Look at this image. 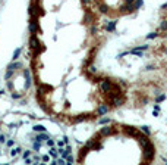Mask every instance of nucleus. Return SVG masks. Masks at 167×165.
I'll return each mask as SVG.
<instances>
[{
  "label": "nucleus",
  "mask_w": 167,
  "mask_h": 165,
  "mask_svg": "<svg viewBox=\"0 0 167 165\" xmlns=\"http://www.w3.org/2000/svg\"><path fill=\"white\" fill-rule=\"evenodd\" d=\"M32 74L37 99L65 124L94 122L129 102V87L95 67L106 43L95 0H32Z\"/></svg>",
  "instance_id": "f257e3e1"
},
{
  "label": "nucleus",
  "mask_w": 167,
  "mask_h": 165,
  "mask_svg": "<svg viewBox=\"0 0 167 165\" xmlns=\"http://www.w3.org/2000/svg\"><path fill=\"white\" fill-rule=\"evenodd\" d=\"M79 164H154L157 146L145 130L111 122L100 127L78 150Z\"/></svg>",
  "instance_id": "f03ea898"
},
{
  "label": "nucleus",
  "mask_w": 167,
  "mask_h": 165,
  "mask_svg": "<svg viewBox=\"0 0 167 165\" xmlns=\"http://www.w3.org/2000/svg\"><path fill=\"white\" fill-rule=\"evenodd\" d=\"M103 16L109 19H119L136 12L141 0H95Z\"/></svg>",
  "instance_id": "7ed1b4c3"
}]
</instances>
